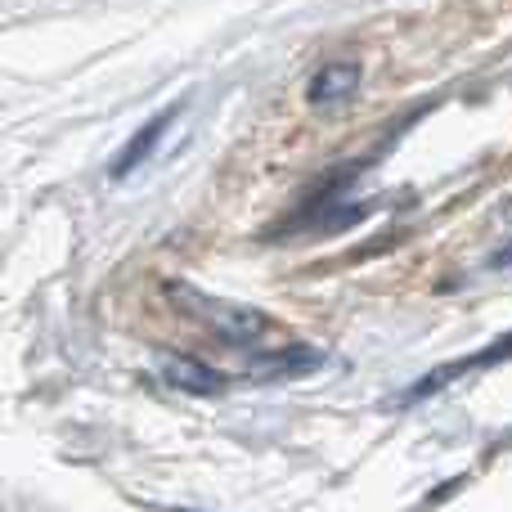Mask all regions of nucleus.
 I'll use <instances>...</instances> for the list:
<instances>
[{"label": "nucleus", "instance_id": "obj_1", "mask_svg": "<svg viewBox=\"0 0 512 512\" xmlns=\"http://www.w3.org/2000/svg\"><path fill=\"white\" fill-rule=\"evenodd\" d=\"M171 297L180 301V310H185L189 319L207 324L216 337H225V342H234V346H248L270 328V319H265L261 310L234 306V301H221V297H207V292L185 288V283H171Z\"/></svg>", "mask_w": 512, "mask_h": 512}, {"label": "nucleus", "instance_id": "obj_2", "mask_svg": "<svg viewBox=\"0 0 512 512\" xmlns=\"http://www.w3.org/2000/svg\"><path fill=\"white\" fill-rule=\"evenodd\" d=\"M162 378H167V387L189 391V396H221L230 387L225 373H216L212 364L194 360V355H162Z\"/></svg>", "mask_w": 512, "mask_h": 512}, {"label": "nucleus", "instance_id": "obj_3", "mask_svg": "<svg viewBox=\"0 0 512 512\" xmlns=\"http://www.w3.org/2000/svg\"><path fill=\"white\" fill-rule=\"evenodd\" d=\"M504 355H508V342H495L486 355H468V360H454V364H445V369L427 373L423 382H414V387H409L405 396H396V405H418V400L436 396V391H441L445 382L463 378V373H472V369H486V364H499V360H504Z\"/></svg>", "mask_w": 512, "mask_h": 512}, {"label": "nucleus", "instance_id": "obj_4", "mask_svg": "<svg viewBox=\"0 0 512 512\" xmlns=\"http://www.w3.org/2000/svg\"><path fill=\"white\" fill-rule=\"evenodd\" d=\"M355 86H360V63L355 59H337L328 63V68L315 72V81H310V104L315 108H328V104H342V99L355 95Z\"/></svg>", "mask_w": 512, "mask_h": 512}, {"label": "nucleus", "instance_id": "obj_5", "mask_svg": "<svg viewBox=\"0 0 512 512\" xmlns=\"http://www.w3.org/2000/svg\"><path fill=\"white\" fill-rule=\"evenodd\" d=\"M176 113H180V104H176V108H167V113H162V117H153V122H149V126H144V131H135V140H131V144H126V149H122V153H117V162H113V171H108V176H113V180L131 176V171H135V167H140V162H144V158H149V153H153V149H158L162 131H167V126H171V117H176Z\"/></svg>", "mask_w": 512, "mask_h": 512}, {"label": "nucleus", "instance_id": "obj_6", "mask_svg": "<svg viewBox=\"0 0 512 512\" xmlns=\"http://www.w3.org/2000/svg\"><path fill=\"white\" fill-rule=\"evenodd\" d=\"M319 364H324V355H319L315 346H288V351H279V355H265V360H256L252 378H265V382H274V378H301V373L319 369Z\"/></svg>", "mask_w": 512, "mask_h": 512}, {"label": "nucleus", "instance_id": "obj_7", "mask_svg": "<svg viewBox=\"0 0 512 512\" xmlns=\"http://www.w3.org/2000/svg\"><path fill=\"white\" fill-rule=\"evenodd\" d=\"M171 512H189V508H171Z\"/></svg>", "mask_w": 512, "mask_h": 512}]
</instances>
